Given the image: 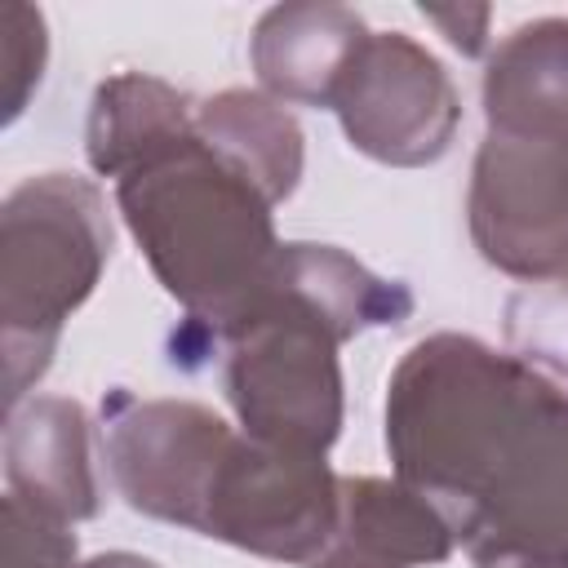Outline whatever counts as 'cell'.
<instances>
[{"instance_id": "1", "label": "cell", "mask_w": 568, "mask_h": 568, "mask_svg": "<svg viewBox=\"0 0 568 568\" xmlns=\"http://www.w3.org/2000/svg\"><path fill=\"white\" fill-rule=\"evenodd\" d=\"M386 448L479 568H568V390L537 364L417 342L386 386Z\"/></svg>"}, {"instance_id": "2", "label": "cell", "mask_w": 568, "mask_h": 568, "mask_svg": "<svg viewBox=\"0 0 568 568\" xmlns=\"http://www.w3.org/2000/svg\"><path fill=\"white\" fill-rule=\"evenodd\" d=\"M115 200L151 271L195 320L231 333L275 288V204L200 138L195 120L142 151L115 178Z\"/></svg>"}, {"instance_id": "3", "label": "cell", "mask_w": 568, "mask_h": 568, "mask_svg": "<svg viewBox=\"0 0 568 568\" xmlns=\"http://www.w3.org/2000/svg\"><path fill=\"white\" fill-rule=\"evenodd\" d=\"M111 257L102 191L75 173H40L9 191L0 213L4 399L22 404L53 359L58 333L84 306Z\"/></svg>"}, {"instance_id": "4", "label": "cell", "mask_w": 568, "mask_h": 568, "mask_svg": "<svg viewBox=\"0 0 568 568\" xmlns=\"http://www.w3.org/2000/svg\"><path fill=\"white\" fill-rule=\"evenodd\" d=\"M226 337V395L244 435L324 457L342 430L337 346L351 337L346 324L275 271L266 302Z\"/></svg>"}, {"instance_id": "5", "label": "cell", "mask_w": 568, "mask_h": 568, "mask_svg": "<svg viewBox=\"0 0 568 568\" xmlns=\"http://www.w3.org/2000/svg\"><path fill=\"white\" fill-rule=\"evenodd\" d=\"M337 475L315 453H293L235 435L213 470L200 528L248 555L280 564H315L337 532Z\"/></svg>"}, {"instance_id": "6", "label": "cell", "mask_w": 568, "mask_h": 568, "mask_svg": "<svg viewBox=\"0 0 568 568\" xmlns=\"http://www.w3.org/2000/svg\"><path fill=\"white\" fill-rule=\"evenodd\" d=\"M333 111L355 151L399 169L439 160L462 120L448 71L404 31H377L359 44Z\"/></svg>"}, {"instance_id": "7", "label": "cell", "mask_w": 568, "mask_h": 568, "mask_svg": "<svg viewBox=\"0 0 568 568\" xmlns=\"http://www.w3.org/2000/svg\"><path fill=\"white\" fill-rule=\"evenodd\" d=\"M470 235L519 280L568 275V146L488 133L470 173Z\"/></svg>"}, {"instance_id": "8", "label": "cell", "mask_w": 568, "mask_h": 568, "mask_svg": "<svg viewBox=\"0 0 568 568\" xmlns=\"http://www.w3.org/2000/svg\"><path fill=\"white\" fill-rule=\"evenodd\" d=\"M235 430L191 399H129L106 408V466L120 497L164 524L200 528L213 470Z\"/></svg>"}, {"instance_id": "9", "label": "cell", "mask_w": 568, "mask_h": 568, "mask_svg": "<svg viewBox=\"0 0 568 568\" xmlns=\"http://www.w3.org/2000/svg\"><path fill=\"white\" fill-rule=\"evenodd\" d=\"M4 475L13 497L62 524L98 515L84 408L62 395H36L31 404H18L4 430Z\"/></svg>"}, {"instance_id": "10", "label": "cell", "mask_w": 568, "mask_h": 568, "mask_svg": "<svg viewBox=\"0 0 568 568\" xmlns=\"http://www.w3.org/2000/svg\"><path fill=\"white\" fill-rule=\"evenodd\" d=\"M328 550L311 568H422L453 555V528L404 479H342Z\"/></svg>"}, {"instance_id": "11", "label": "cell", "mask_w": 568, "mask_h": 568, "mask_svg": "<svg viewBox=\"0 0 568 568\" xmlns=\"http://www.w3.org/2000/svg\"><path fill=\"white\" fill-rule=\"evenodd\" d=\"M488 133L568 146V18L515 27L484 71Z\"/></svg>"}, {"instance_id": "12", "label": "cell", "mask_w": 568, "mask_h": 568, "mask_svg": "<svg viewBox=\"0 0 568 568\" xmlns=\"http://www.w3.org/2000/svg\"><path fill=\"white\" fill-rule=\"evenodd\" d=\"M364 40V22L342 4H275L253 31V71L275 102L333 106Z\"/></svg>"}, {"instance_id": "13", "label": "cell", "mask_w": 568, "mask_h": 568, "mask_svg": "<svg viewBox=\"0 0 568 568\" xmlns=\"http://www.w3.org/2000/svg\"><path fill=\"white\" fill-rule=\"evenodd\" d=\"M195 129L271 204L293 195L302 178V129L284 102L253 89H226L195 106Z\"/></svg>"}, {"instance_id": "14", "label": "cell", "mask_w": 568, "mask_h": 568, "mask_svg": "<svg viewBox=\"0 0 568 568\" xmlns=\"http://www.w3.org/2000/svg\"><path fill=\"white\" fill-rule=\"evenodd\" d=\"M195 120V106L173 84L124 71L98 84L89 106V164L102 178H120L142 151L173 138Z\"/></svg>"}, {"instance_id": "15", "label": "cell", "mask_w": 568, "mask_h": 568, "mask_svg": "<svg viewBox=\"0 0 568 568\" xmlns=\"http://www.w3.org/2000/svg\"><path fill=\"white\" fill-rule=\"evenodd\" d=\"M44 13L31 4H4L0 9V80H4V120L13 124L31 98V89L44 75Z\"/></svg>"}, {"instance_id": "16", "label": "cell", "mask_w": 568, "mask_h": 568, "mask_svg": "<svg viewBox=\"0 0 568 568\" xmlns=\"http://www.w3.org/2000/svg\"><path fill=\"white\" fill-rule=\"evenodd\" d=\"M0 528H4V568H75L71 524L27 506L13 493H4Z\"/></svg>"}, {"instance_id": "17", "label": "cell", "mask_w": 568, "mask_h": 568, "mask_svg": "<svg viewBox=\"0 0 568 568\" xmlns=\"http://www.w3.org/2000/svg\"><path fill=\"white\" fill-rule=\"evenodd\" d=\"M435 27L448 31V40L462 53H479L484 49V27H488V9H422Z\"/></svg>"}, {"instance_id": "18", "label": "cell", "mask_w": 568, "mask_h": 568, "mask_svg": "<svg viewBox=\"0 0 568 568\" xmlns=\"http://www.w3.org/2000/svg\"><path fill=\"white\" fill-rule=\"evenodd\" d=\"M80 568H160L155 559H146V555H129V550H111V555H93L89 564H80Z\"/></svg>"}, {"instance_id": "19", "label": "cell", "mask_w": 568, "mask_h": 568, "mask_svg": "<svg viewBox=\"0 0 568 568\" xmlns=\"http://www.w3.org/2000/svg\"><path fill=\"white\" fill-rule=\"evenodd\" d=\"M564 284H568V275H564Z\"/></svg>"}]
</instances>
